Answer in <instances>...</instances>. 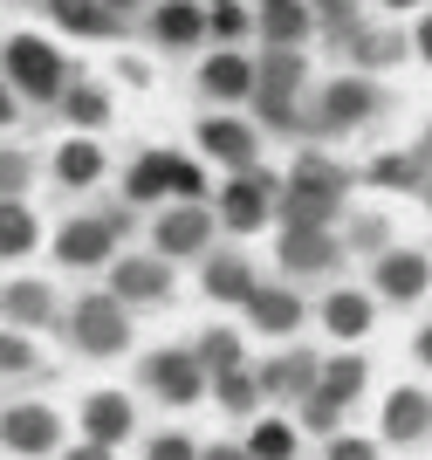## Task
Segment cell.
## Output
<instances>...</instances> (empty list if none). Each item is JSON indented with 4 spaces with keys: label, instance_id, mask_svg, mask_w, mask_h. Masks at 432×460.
Masks as SVG:
<instances>
[{
    "label": "cell",
    "instance_id": "cell-22",
    "mask_svg": "<svg viewBox=\"0 0 432 460\" xmlns=\"http://www.w3.org/2000/svg\"><path fill=\"white\" fill-rule=\"evenodd\" d=\"M316 316H322V330H330V337L357 344V337H371V323H377V296H371V288H330Z\"/></svg>",
    "mask_w": 432,
    "mask_h": 460
},
{
    "label": "cell",
    "instance_id": "cell-36",
    "mask_svg": "<svg viewBox=\"0 0 432 460\" xmlns=\"http://www.w3.org/2000/svg\"><path fill=\"white\" fill-rule=\"evenodd\" d=\"M343 248L377 261V254L392 248V220H384V213H350V220H343Z\"/></svg>",
    "mask_w": 432,
    "mask_h": 460
},
{
    "label": "cell",
    "instance_id": "cell-24",
    "mask_svg": "<svg viewBox=\"0 0 432 460\" xmlns=\"http://www.w3.org/2000/svg\"><path fill=\"white\" fill-rule=\"evenodd\" d=\"M172 158L179 152H137L131 165H124V207H165L172 199Z\"/></svg>",
    "mask_w": 432,
    "mask_h": 460
},
{
    "label": "cell",
    "instance_id": "cell-50",
    "mask_svg": "<svg viewBox=\"0 0 432 460\" xmlns=\"http://www.w3.org/2000/svg\"><path fill=\"white\" fill-rule=\"evenodd\" d=\"M412 152L426 158V172H432V124H426V131H419V145H412Z\"/></svg>",
    "mask_w": 432,
    "mask_h": 460
},
{
    "label": "cell",
    "instance_id": "cell-8",
    "mask_svg": "<svg viewBox=\"0 0 432 460\" xmlns=\"http://www.w3.org/2000/svg\"><path fill=\"white\" fill-rule=\"evenodd\" d=\"M213 227H220V213H207V199H172L151 220V248L165 254V261H207Z\"/></svg>",
    "mask_w": 432,
    "mask_h": 460
},
{
    "label": "cell",
    "instance_id": "cell-51",
    "mask_svg": "<svg viewBox=\"0 0 432 460\" xmlns=\"http://www.w3.org/2000/svg\"><path fill=\"white\" fill-rule=\"evenodd\" d=\"M110 7H117V14H131V7H145V0H110Z\"/></svg>",
    "mask_w": 432,
    "mask_h": 460
},
{
    "label": "cell",
    "instance_id": "cell-31",
    "mask_svg": "<svg viewBox=\"0 0 432 460\" xmlns=\"http://www.w3.org/2000/svg\"><path fill=\"white\" fill-rule=\"evenodd\" d=\"M364 186L371 192H419L426 186V158L419 152H384L377 165H364Z\"/></svg>",
    "mask_w": 432,
    "mask_h": 460
},
{
    "label": "cell",
    "instance_id": "cell-21",
    "mask_svg": "<svg viewBox=\"0 0 432 460\" xmlns=\"http://www.w3.org/2000/svg\"><path fill=\"white\" fill-rule=\"evenodd\" d=\"M199 96H213V103H247L254 96V56H241V49H220V56L199 62Z\"/></svg>",
    "mask_w": 432,
    "mask_h": 460
},
{
    "label": "cell",
    "instance_id": "cell-33",
    "mask_svg": "<svg viewBox=\"0 0 432 460\" xmlns=\"http://www.w3.org/2000/svg\"><path fill=\"white\" fill-rule=\"evenodd\" d=\"M295 447H302V426L275 420V412H254V433H247L254 460H295Z\"/></svg>",
    "mask_w": 432,
    "mask_h": 460
},
{
    "label": "cell",
    "instance_id": "cell-41",
    "mask_svg": "<svg viewBox=\"0 0 432 460\" xmlns=\"http://www.w3.org/2000/svg\"><path fill=\"white\" fill-rule=\"evenodd\" d=\"M172 199H207V172L192 158H172Z\"/></svg>",
    "mask_w": 432,
    "mask_h": 460
},
{
    "label": "cell",
    "instance_id": "cell-37",
    "mask_svg": "<svg viewBox=\"0 0 432 460\" xmlns=\"http://www.w3.org/2000/svg\"><path fill=\"white\" fill-rule=\"evenodd\" d=\"M28 371H35V378H41V371H48V365H41L35 337L7 323V330H0V378H28Z\"/></svg>",
    "mask_w": 432,
    "mask_h": 460
},
{
    "label": "cell",
    "instance_id": "cell-42",
    "mask_svg": "<svg viewBox=\"0 0 432 460\" xmlns=\"http://www.w3.org/2000/svg\"><path fill=\"white\" fill-rule=\"evenodd\" d=\"M330 460H377V440H364V433H330Z\"/></svg>",
    "mask_w": 432,
    "mask_h": 460
},
{
    "label": "cell",
    "instance_id": "cell-11",
    "mask_svg": "<svg viewBox=\"0 0 432 460\" xmlns=\"http://www.w3.org/2000/svg\"><path fill=\"white\" fill-rule=\"evenodd\" d=\"M0 447L21 460H56L62 454V412L56 405H7L0 412Z\"/></svg>",
    "mask_w": 432,
    "mask_h": 460
},
{
    "label": "cell",
    "instance_id": "cell-1",
    "mask_svg": "<svg viewBox=\"0 0 432 460\" xmlns=\"http://www.w3.org/2000/svg\"><path fill=\"white\" fill-rule=\"evenodd\" d=\"M343 192H350V172H343L330 152H295V165H288V179H282L275 220H282V227H337Z\"/></svg>",
    "mask_w": 432,
    "mask_h": 460
},
{
    "label": "cell",
    "instance_id": "cell-13",
    "mask_svg": "<svg viewBox=\"0 0 432 460\" xmlns=\"http://www.w3.org/2000/svg\"><path fill=\"white\" fill-rule=\"evenodd\" d=\"M241 309H247V323L261 330V337H295V330L309 323V303H302L295 282H254Z\"/></svg>",
    "mask_w": 432,
    "mask_h": 460
},
{
    "label": "cell",
    "instance_id": "cell-48",
    "mask_svg": "<svg viewBox=\"0 0 432 460\" xmlns=\"http://www.w3.org/2000/svg\"><path fill=\"white\" fill-rule=\"evenodd\" d=\"M14 117H21V96H14V83L0 76V124H14Z\"/></svg>",
    "mask_w": 432,
    "mask_h": 460
},
{
    "label": "cell",
    "instance_id": "cell-47",
    "mask_svg": "<svg viewBox=\"0 0 432 460\" xmlns=\"http://www.w3.org/2000/svg\"><path fill=\"white\" fill-rule=\"evenodd\" d=\"M412 358H419V371H432V323L412 330Z\"/></svg>",
    "mask_w": 432,
    "mask_h": 460
},
{
    "label": "cell",
    "instance_id": "cell-25",
    "mask_svg": "<svg viewBox=\"0 0 432 460\" xmlns=\"http://www.w3.org/2000/svg\"><path fill=\"white\" fill-rule=\"evenodd\" d=\"M247 288H254V261H247V254H207V261H199V296H207V303H234L241 309L247 303Z\"/></svg>",
    "mask_w": 432,
    "mask_h": 460
},
{
    "label": "cell",
    "instance_id": "cell-2",
    "mask_svg": "<svg viewBox=\"0 0 432 460\" xmlns=\"http://www.w3.org/2000/svg\"><path fill=\"white\" fill-rule=\"evenodd\" d=\"M302 90H309V56L302 49H261L254 56V124L261 131H295L302 124Z\"/></svg>",
    "mask_w": 432,
    "mask_h": 460
},
{
    "label": "cell",
    "instance_id": "cell-53",
    "mask_svg": "<svg viewBox=\"0 0 432 460\" xmlns=\"http://www.w3.org/2000/svg\"><path fill=\"white\" fill-rule=\"evenodd\" d=\"M419 199H426V207H432V172H426V186H419Z\"/></svg>",
    "mask_w": 432,
    "mask_h": 460
},
{
    "label": "cell",
    "instance_id": "cell-34",
    "mask_svg": "<svg viewBox=\"0 0 432 460\" xmlns=\"http://www.w3.org/2000/svg\"><path fill=\"white\" fill-rule=\"evenodd\" d=\"M62 117H69L75 131H103L110 124V96L96 90V83H69L62 90Z\"/></svg>",
    "mask_w": 432,
    "mask_h": 460
},
{
    "label": "cell",
    "instance_id": "cell-38",
    "mask_svg": "<svg viewBox=\"0 0 432 460\" xmlns=\"http://www.w3.org/2000/svg\"><path fill=\"white\" fill-rule=\"evenodd\" d=\"M35 186V152H21V145H0V199H14V192Z\"/></svg>",
    "mask_w": 432,
    "mask_h": 460
},
{
    "label": "cell",
    "instance_id": "cell-32",
    "mask_svg": "<svg viewBox=\"0 0 432 460\" xmlns=\"http://www.w3.org/2000/svg\"><path fill=\"white\" fill-rule=\"evenodd\" d=\"M364 385H371V365H364L357 350H343V358H322L316 392H330L337 405H350V399H364Z\"/></svg>",
    "mask_w": 432,
    "mask_h": 460
},
{
    "label": "cell",
    "instance_id": "cell-44",
    "mask_svg": "<svg viewBox=\"0 0 432 460\" xmlns=\"http://www.w3.org/2000/svg\"><path fill=\"white\" fill-rule=\"evenodd\" d=\"M322 14V28H350V0H309Z\"/></svg>",
    "mask_w": 432,
    "mask_h": 460
},
{
    "label": "cell",
    "instance_id": "cell-6",
    "mask_svg": "<svg viewBox=\"0 0 432 460\" xmlns=\"http://www.w3.org/2000/svg\"><path fill=\"white\" fill-rule=\"evenodd\" d=\"M137 378H145V392H151L158 405H172V412H186V405H199V399L213 392V378H207V365H199V350H192V344L145 350Z\"/></svg>",
    "mask_w": 432,
    "mask_h": 460
},
{
    "label": "cell",
    "instance_id": "cell-35",
    "mask_svg": "<svg viewBox=\"0 0 432 460\" xmlns=\"http://www.w3.org/2000/svg\"><path fill=\"white\" fill-rule=\"evenodd\" d=\"M199 365H207V378L213 371H234V365H247V344H241V330H226V323H213V330H199Z\"/></svg>",
    "mask_w": 432,
    "mask_h": 460
},
{
    "label": "cell",
    "instance_id": "cell-20",
    "mask_svg": "<svg viewBox=\"0 0 432 460\" xmlns=\"http://www.w3.org/2000/svg\"><path fill=\"white\" fill-rule=\"evenodd\" d=\"M137 433V405H131V392H90L83 399V440H96V447H124Z\"/></svg>",
    "mask_w": 432,
    "mask_h": 460
},
{
    "label": "cell",
    "instance_id": "cell-40",
    "mask_svg": "<svg viewBox=\"0 0 432 460\" xmlns=\"http://www.w3.org/2000/svg\"><path fill=\"white\" fill-rule=\"evenodd\" d=\"M145 460H199V440H192V433H151Z\"/></svg>",
    "mask_w": 432,
    "mask_h": 460
},
{
    "label": "cell",
    "instance_id": "cell-39",
    "mask_svg": "<svg viewBox=\"0 0 432 460\" xmlns=\"http://www.w3.org/2000/svg\"><path fill=\"white\" fill-rule=\"evenodd\" d=\"M337 420H343V405L330 399V392H309V399H302V426H309L316 440H330V433H337Z\"/></svg>",
    "mask_w": 432,
    "mask_h": 460
},
{
    "label": "cell",
    "instance_id": "cell-10",
    "mask_svg": "<svg viewBox=\"0 0 432 460\" xmlns=\"http://www.w3.org/2000/svg\"><path fill=\"white\" fill-rule=\"evenodd\" d=\"M343 234L337 227H282V248H275V261H282L288 282H309V275H337L343 269Z\"/></svg>",
    "mask_w": 432,
    "mask_h": 460
},
{
    "label": "cell",
    "instance_id": "cell-3",
    "mask_svg": "<svg viewBox=\"0 0 432 460\" xmlns=\"http://www.w3.org/2000/svg\"><path fill=\"white\" fill-rule=\"evenodd\" d=\"M0 76L14 83V96H28V103H62L69 62H62L56 41H41V35H7L0 41Z\"/></svg>",
    "mask_w": 432,
    "mask_h": 460
},
{
    "label": "cell",
    "instance_id": "cell-9",
    "mask_svg": "<svg viewBox=\"0 0 432 460\" xmlns=\"http://www.w3.org/2000/svg\"><path fill=\"white\" fill-rule=\"evenodd\" d=\"M117 241H124V227H117L110 213H75V220H62V234H56V261L62 269H110Z\"/></svg>",
    "mask_w": 432,
    "mask_h": 460
},
{
    "label": "cell",
    "instance_id": "cell-55",
    "mask_svg": "<svg viewBox=\"0 0 432 460\" xmlns=\"http://www.w3.org/2000/svg\"><path fill=\"white\" fill-rule=\"evenodd\" d=\"M254 7H261V0H254Z\"/></svg>",
    "mask_w": 432,
    "mask_h": 460
},
{
    "label": "cell",
    "instance_id": "cell-4",
    "mask_svg": "<svg viewBox=\"0 0 432 460\" xmlns=\"http://www.w3.org/2000/svg\"><path fill=\"white\" fill-rule=\"evenodd\" d=\"M62 323H69V344L83 358H124L131 350V303L110 296V288H90Z\"/></svg>",
    "mask_w": 432,
    "mask_h": 460
},
{
    "label": "cell",
    "instance_id": "cell-23",
    "mask_svg": "<svg viewBox=\"0 0 432 460\" xmlns=\"http://www.w3.org/2000/svg\"><path fill=\"white\" fill-rule=\"evenodd\" d=\"M213 35V21L199 0H158L151 7V41L158 49H192V41H207Z\"/></svg>",
    "mask_w": 432,
    "mask_h": 460
},
{
    "label": "cell",
    "instance_id": "cell-5",
    "mask_svg": "<svg viewBox=\"0 0 432 460\" xmlns=\"http://www.w3.org/2000/svg\"><path fill=\"white\" fill-rule=\"evenodd\" d=\"M384 111V90H377L364 69H350V76H337V83H322L316 90V103L302 111V124L316 137H343V131H357V124H371V117Z\"/></svg>",
    "mask_w": 432,
    "mask_h": 460
},
{
    "label": "cell",
    "instance_id": "cell-14",
    "mask_svg": "<svg viewBox=\"0 0 432 460\" xmlns=\"http://www.w3.org/2000/svg\"><path fill=\"white\" fill-rule=\"evenodd\" d=\"M110 296H124L131 309L165 303V296H172V261L158 248H151V254H117V261H110Z\"/></svg>",
    "mask_w": 432,
    "mask_h": 460
},
{
    "label": "cell",
    "instance_id": "cell-12",
    "mask_svg": "<svg viewBox=\"0 0 432 460\" xmlns=\"http://www.w3.org/2000/svg\"><path fill=\"white\" fill-rule=\"evenodd\" d=\"M432 288V254L419 248H384L371 261V296L377 303H419Z\"/></svg>",
    "mask_w": 432,
    "mask_h": 460
},
{
    "label": "cell",
    "instance_id": "cell-19",
    "mask_svg": "<svg viewBox=\"0 0 432 460\" xmlns=\"http://www.w3.org/2000/svg\"><path fill=\"white\" fill-rule=\"evenodd\" d=\"M56 309H62V303H56V288L41 282V275H14V282L0 288V316H7L14 330H28V337L56 323Z\"/></svg>",
    "mask_w": 432,
    "mask_h": 460
},
{
    "label": "cell",
    "instance_id": "cell-28",
    "mask_svg": "<svg viewBox=\"0 0 432 460\" xmlns=\"http://www.w3.org/2000/svg\"><path fill=\"white\" fill-rule=\"evenodd\" d=\"M343 56L357 62V69H392V62L412 56V41L392 35V28H343Z\"/></svg>",
    "mask_w": 432,
    "mask_h": 460
},
{
    "label": "cell",
    "instance_id": "cell-29",
    "mask_svg": "<svg viewBox=\"0 0 432 460\" xmlns=\"http://www.w3.org/2000/svg\"><path fill=\"white\" fill-rule=\"evenodd\" d=\"M48 21H56L62 35H117L124 14H117L110 0H48Z\"/></svg>",
    "mask_w": 432,
    "mask_h": 460
},
{
    "label": "cell",
    "instance_id": "cell-27",
    "mask_svg": "<svg viewBox=\"0 0 432 460\" xmlns=\"http://www.w3.org/2000/svg\"><path fill=\"white\" fill-rule=\"evenodd\" d=\"M213 405H220L226 420H254V412L268 405V392H261V371H254V365L213 371Z\"/></svg>",
    "mask_w": 432,
    "mask_h": 460
},
{
    "label": "cell",
    "instance_id": "cell-30",
    "mask_svg": "<svg viewBox=\"0 0 432 460\" xmlns=\"http://www.w3.org/2000/svg\"><path fill=\"white\" fill-rule=\"evenodd\" d=\"M35 241H41V220H35V207L28 199H0V261H21V254H35Z\"/></svg>",
    "mask_w": 432,
    "mask_h": 460
},
{
    "label": "cell",
    "instance_id": "cell-46",
    "mask_svg": "<svg viewBox=\"0 0 432 460\" xmlns=\"http://www.w3.org/2000/svg\"><path fill=\"white\" fill-rule=\"evenodd\" d=\"M56 460H117V447H96V440H83V447H62Z\"/></svg>",
    "mask_w": 432,
    "mask_h": 460
},
{
    "label": "cell",
    "instance_id": "cell-49",
    "mask_svg": "<svg viewBox=\"0 0 432 460\" xmlns=\"http://www.w3.org/2000/svg\"><path fill=\"white\" fill-rule=\"evenodd\" d=\"M412 49H419V62H432V14L419 21V35H412Z\"/></svg>",
    "mask_w": 432,
    "mask_h": 460
},
{
    "label": "cell",
    "instance_id": "cell-45",
    "mask_svg": "<svg viewBox=\"0 0 432 460\" xmlns=\"http://www.w3.org/2000/svg\"><path fill=\"white\" fill-rule=\"evenodd\" d=\"M199 460H254V454H247V440H213L199 447Z\"/></svg>",
    "mask_w": 432,
    "mask_h": 460
},
{
    "label": "cell",
    "instance_id": "cell-43",
    "mask_svg": "<svg viewBox=\"0 0 432 460\" xmlns=\"http://www.w3.org/2000/svg\"><path fill=\"white\" fill-rule=\"evenodd\" d=\"M213 35H220V41H234V35H247V28H254V21H247V7H234V0H226V7H213Z\"/></svg>",
    "mask_w": 432,
    "mask_h": 460
},
{
    "label": "cell",
    "instance_id": "cell-26",
    "mask_svg": "<svg viewBox=\"0 0 432 460\" xmlns=\"http://www.w3.org/2000/svg\"><path fill=\"white\" fill-rule=\"evenodd\" d=\"M110 172V158H103V145H96V131H75L69 145H56V186H69V192H83V186H96V179Z\"/></svg>",
    "mask_w": 432,
    "mask_h": 460
},
{
    "label": "cell",
    "instance_id": "cell-15",
    "mask_svg": "<svg viewBox=\"0 0 432 460\" xmlns=\"http://www.w3.org/2000/svg\"><path fill=\"white\" fill-rule=\"evenodd\" d=\"M199 152L220 158V165H234V172H247V165H261V124L254 117H199Z\"/></svg>",
    "mask_w": 432,
    "mask_h": 460
},
{
    "label": "cell",
    "instance_id": "cell-52",
    "mask_svg": "<svg viewBox=\"0 0 432 460\" xmlns=\"http://www.w3.org/2000/svg\"><path fill=\"white\" fill-rule=\"evenodd\" d=\"M384 7H392V14H405V7H419V0H384Z\"/></svg>",
    "mask_w": 432,
    "mask_h": 460
},
{
    "label": "cell",
    "instance_id": "cell-7",
    "mask_svg": "<svg viewBox=\"0 0 432 460\" xmlns=\"http://www.w3.org/2000/svg\"><path fill=\"white\" fill-rule=\"evenodd\" d=\"M275 207H282V179L261 172V165H247L220 186V227L226 234H261L275 227Z\"/></svg>",
    "mask_w": 432,
    "mask_h": 460
},
{
    "label": "cell",
    "instance_id": "cell-18",
    "mask_svg": "<svg viewBox=\"0 0 432 460\" xmlns=\"http://www.w3.org/2000/svg\"><path fill=\"white\" fill-rule=\"evenodd\" d=\"M261 371V392L275 405H302L309 392H316V378H322V358L316 350H275L268 365H254Z\"/></svg>",
    "mask_w": 432,
    "mask_h": 460
},
{
    "label": "cell",
    "instance_id": "cell-54",
    "mask_svg": "<svg viewBox=\"0 0 432 460\" xmlns=\"http://www.w3.org/2000/svg\"><path fill=\"white\" fill-rule=\"evenodd\" d=\"M199 7H207V14H213V7H226V0H199Z\"/></svg>",
    "mask_w": 432,
    "mask_h": 460
},
{
    "label": "cell",
    "instance_id": "cell-17",
    "mask_svg": "<svg viewBox=\"0 0 432 460\" xmlns=\"http://www.w3.org/2000/svg\"><path fill=\"white\" fill-rule=\"evenodd\" d=\"M322 14L309 7V0H261L254 7V41H268V49H302V41H316Z\"/></svg>",
    "mask_w": 432,
    "mask_h": 460
},
{
    "label": "cell",
    "instance_id": "cell-16",
    "mask_svg": "<svg viewBox=\"0 0 432 460\" xmlns=\"http://www.w3.org/2000/svg\"><path fill=\"white\" fill-rule=\"evenodd\" d=\"M377 433H384V447H426L432 440V392L398 385L384 399V412H377Z\"/></svg>",
    "mask_w": 432,
    "mask_h": 460
}]
</instances>
